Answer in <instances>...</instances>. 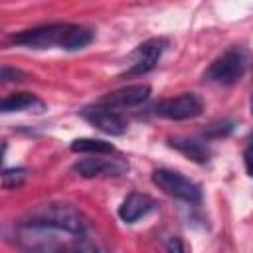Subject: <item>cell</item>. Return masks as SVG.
Listing matches in <instances>:
<instances>
[{
    "label": "cell",
    "instance_id": "obj_1",
    "mask_svg": "<svg viewBox=\"0 0 253 253\" xmlns=\"http://www.w3.org/2000/svg\"><path fill=\"white\" fill-rule=\"evenodd\" d=\"M93 30L79 24H47L32 30H24L10 38L12 43L32 47V49H49L61 47L67 51H77L87 47L93 42Z\"/></svg>",
    "mask_w": 253,
    "mask_h": 253
},
{
    "label": "cell",
    "instance_id": "obj_2",
    "mask_svg": "<svg viewBox=\"0 0 253 253\" xmlns=\"http://www.w3.org/2000/svg\"><path fill=\"white\" fill-rule=\"evenodd\" d=\"M75 237V233L28 219H24L16 229V241L24 253H63L73 245Z\"/></svg>",
    "mask_w": 253,
    "mask_h": 253
},
{
    "label": "cell",
    "instance_id": "obj_3",
    "mask_svg": "<svg viewBox=\"0 0 253 253\" xmlns=\"http://www.w3.org/2000/svg\"><path fill=\"white\" fill-rule=\"evenodd\" d=\"M26 219L34 221V223H43V225H49L55 229H63V231L75 233V235L85 233V227H87L85 215L75 206L63 204V202L42 204V206L34 208Z\"/></svg>",
    "mask_w": 253,
    "mask_h": 253
},
{
    "label": "cell",
    "instance_id": "obj_4",
    "mask_svg": "<svg viewBox=\"0 0 253 253\" xmlns=\"http://www.w3.org/2000/svg\"><path fill=\"white\" fill-rule=\"evenodd\" d=\"M247 51L243 47H231L227 51H223L219 57H215L208 71H206V79L211 83H219V85H231L235 83L247 69Z\"/></svg>",
    "mask_w": 253,
    "mask_h": 253
},
{
    "label": "cell",
    "instance_id": "obj_5",
    "mask_svg": "<svg viewBox=\"0 0 253 253\" xmlns=\"http://www.w3.org/2000/svg\"><path fill=\"white\" fill-rule=\"evenodd\" d=\"M152 182L154 186H158V190H162L164 194L182 200L186 204L198 206L202 202V190L196 182H192L190 178L182 176L180 172L168 170V168H158L152 172Z\"/></svg>",
    "mask_w": 253,
    "mask_h": 253
},
{
    "label": "cell",
    "instance_id": "obj_6",
    "mask_svg": "<svg viewBox=\"0 0 253 253\" xmlns=\"http://www.w3.org/2000/svg\"><path fill=\"white\" fill-rule=\"evenodd\" d=\"M204 103L196 93H182L178 97L164 99L154 105V115L170 121H186L202 115Z\"/></svg>",
    "mask_w": 253,
    "mask_h": 253
},
{
    "label": "cell",
    "instance_id": "obj_7",
    "mask_svg": "<svg viewBox=\"0 0 253 253\" xmlns=\"http://www.w3.org/2000/svg\"><path fill=\"white\" fill-rule=\"evenodd\" d=\"M77 176L81 178H101V176H121L128 170V164L121 156H103V154H93L89 158H81L73 164L71 168Z\"/></svg>",
    "mask_w": 253,
    "mask_h": 253
},
{
    "label": "cell",
    "instance_id": "obj_8",
    "mask_svg": "<svg viewBox=\"0 0 253 253\" xmlns=\"http://www.w3.org/2000/svg\"><path fill=\"white\" fill-rule=\"evenodd\" d=\"M81 117L91 123L93 126H97L99 130L107 132V134H113V136H119V134H125L126 132V119L117 113L115 109L111 107H105V105H91V107H85L81 111Z\"/></svg>",
    "mask_w": 253,
    "mask_h": 253
},
{
    "label": "cell",
    "instance_id": "obj_9",
    "mask_svg": "<svg viewBox=\"0 0 253 253\" xmlns=\"http://www.w3.org/2000/svg\"><path fill=\"white\" fill-rule=\"evenodd\" d=\"M168 47V42L164 38H152L146 40L144 43H140L134 51H132V63L126 69V75H142L148 73L150 69H154V65L158 63V59L162 57L164 49Z\"/></svg>",
    "mask_w": 253,
    "mask_h": 253
},
{
    "label": "cell",
    "instance_id": "obj_10",
    "mask_svg": "<svg viewBox=\"0 0 253 253\" xmlns=\"http://www.w3.org/2000/svg\"><path fill=\"white\" fill-rule=\"evenodd\" d=\"M148 97H150V87L140 83V85H128V87H123L119 91L105 95L99 101V105H105L111 109H128V107H136L144 103Z\"/></svg>",
    "mask_w": 253,
    "mask_h": 253
},
{
    "label": "cell",
    "instance_id": "obj_11",
    "mask_svg": "<svg viewBox=\"0 0 253 253\" xmlns=\"http://www.w3.org/2000/svg\"><path fill=\"white\" fill-rule=\"evenodd\" d=\"M156 208V202L148 196V194H140V192H130L123 204L119 206V217L125 223H134L140 217L148 215L152 210Z\"/></svg>",
    "mask_w": 253,
    "mask_h": 253
},
{
    "label": "cell",
    "instance_id": "obj_12",
    "mask_svg": "<svg viewBox=\"0 0 253 253\" xmlns=\"http://www.w3.org/2000/svg\"><path fill=\"white\" fill-rule=\"evenodd\" d=\"M0 111L2 113H18V111L42 113V111H45V103L40 97H36L34 93L20 91V93H12V95L4 97L0 103Z\"/></svg>",
    "mask_w": 253,
    "mask_h": 253
},
{
    "label": "cell",
    "instance_id": "obj_13",
    "mask_svg": "<svg viewBox=\"0 0 253 253\" xmlns=\"http://www.w3.org/2000/svg\"><path fill=\"white\" fill-rule=\"evenodd\" d=\"M168 144L172 148H176L178 152H182L186 158H190L198 164H206L211 156L210 146L202 140H196V138H170Z\"/></svg>",
    "mask_w": 253,
    "mask_h": 253
},
{
    "label": "cell",
    "instance_id": "obj_14",
    "mask_svg": "<svg viewBox=\"0 0 253 253\" xmlns=\"http://www.w3.org/2000/svg\"><path fill=\"white\" fill-rule=\"evenodd\" d=\"M71 150L73 152H89V154H113L115 146L107 140H99V138H75L71 142Z\"/></svg>",
    "mask_w": 253,
    "mask_h": 253
},
{
    "label": "cell",
    "instance_id": "obj_15",
    "mask_svg": "<svg viewBox=\"0 0 253 253\" xmlns=\"http://www.w3.org/2000/svg\"><path fill=\"white\" fill-rule=\"evenodd\" d=\"M28 178V170L26 168H4L2 170V186L6 190H14L20 188Z\"/></svg>",
    "mask_w": 253,
    "mask_h": 253
},
{
    "label": "cell",
    "instance_id": "obj_16",
    "mask_svg": "<svg viewBox=\"0 0 253 253\" xmlns=\"http://www.w3.org/2000/svg\"><path fill=\"white\" fill-rule=\"evenodd\" d=\"M233 128H235V123L225 119V121H219V123L210 125V126L204 130V136H208V138H221V136L231 134Z\"/></svg>",
    "mask_w": 253,
    "mask_h": 253
},
{
    "label": "cell",
    "instance_id": "obj_17",
    "mask_svg": "<svg viewBox=\"0 0 253 253\" xmlns=\"http://www.w3.org/2000/svg\"><path fill=\"white\" fill-rule=\"evenodd\" d=\"M63 253H99V249L95 247V243L85 233H81V235L75 237L73 245L67 251H63Z\"/></svg>",
    "mask_w": 253,
    "mask_h": 253
},
{
    "label": "cell",
    "instance_id": "obj_18",
    "mask_svg": "<svg viewBox=\"0 0 253 253\" xmlns=\"http://www.w3.org/2000/svg\"><path fill=\"white\" fill-rule=\"evenodd\" d=\"M22 77H24V71L14 69V67H2V71H0V79L4 83H8V81H20Z\"/></svg>",
    "mask_w": 253,
    "mask_h": 253
},
{
    "label": "cell",
    "instance_id": "obj_19",
    "mask_svg": "<svg viewBox=\"0 0 253 253\" xmlns=\"http://www.w3.org/2000/svg\"><path fill=\"white\" fill-rule=\"evenodd\" d=\"M243 164H245V170L247 174L253 178V140L247 144V148L243 150Z\"/></svg>",
    "mask_w": 253,
    "mask_h": 253
},
{
    "label": "cell",
    "instance_id": "obj_20",
    "mask_svg": "<svg viewBox=\"0 0 253 253\" xmlns=\"http://www.w3.org/2000/svg\"><path fill=\"white\" fill-rule=\"evenodd\" d=\"M166 251L168 253H186L184 243L180 241V237H170L168 243H166Z\"/></svg>",
    "mask_w": 253,
    "mask_h": 253
},
{
    "label": "cell",
    "instance_id": "obj_21",
    "mask_svg": "<svg viewBox=\"0 0 253 253\" xmlns=\"http://www.w3.org/2000/svg\"><path fill=\"white\" fill-rule=\"evenodd\" d=\"M251 113H253V97H251Z\"/></svg>",
    "mask_w": 253,
    "mask_h": 253
}]
</instances>
